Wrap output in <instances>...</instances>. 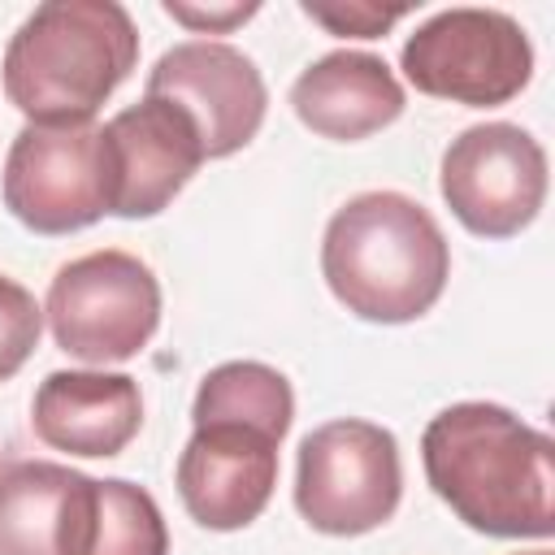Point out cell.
<instances>
[{
  "instance_id": "d6986e66",
  "label": "cell",
  "mask_w": 555,
  "mask_h": 555,
  "mask_svg": "<svg viewBox=\"0 0 555 555\" xmlns=\"http://www.w3.org/2000/svg\"><path fill=\"white\" fill-rule=\"evenodd\" d=\"M525 555H551V551H546V546H542V551H525Z\"/></svg>"
},
{
  "instance_id": "3957f363",
  "label": "cell",
  "mask_w": 555,
  "mask_h": 555,
  "mask_svg": "<svg viewBox=\"0 0 555 555\" xmlns=\"http://www.w3.org/2000/svg\"><path fill=\"white\" fill-rule=\"evenodd\" d=\"M139 30L117 0H48L4 48V95L30 126H87L134 74Z\"/></svg>"
},
{
  "instance_id": "52a82bcc",
  "label": "cell",
  "mask_w": 555,
  "mask_h": 555,
  "mask_svg": "<svg viewBox=\"0 0 555 555\" xmlns=\"http://www.w3.org/2000/svg\"><path fill=\"white\" fill-rule=\"evenodd\" d=\"M43 312L65 356L121 364L139 356L160 325V282L130 251H87L56 269Z\"/></svg>"
},
{
  "instance_id": "8fae6325",
  "label": "cell",
  "mask_w": 555,
  "mask_h": 555,
  "mask_svg": "<svg viewBox=\"0 0 555 555\" xmlns=\"http://www.w3.org/2000/svg\"><path fill=\"white\" fill-rule=\"evenodd\" d=\"M191 438L178 455V499L186 516L212 533L247 529L273 499L282 438L251 421H191Z\"/></svg>"
},
{
  "instance_id": "ba28073f",
  "label": "cell",
  "mask_w": 555,
  "mask_h": 555,
  "mask_svg": "<svg viewBox=\"0 0 555 555\" xmlns=\"http://www.w3.org/2000/svg\"><path fill=\"white\" fill-rule=\"evenodd\" d=\"M4 208L35 234H74L108 217L104 134L87 126H22L0 173Z\"/></svg>"
},
{
  "instance_id": "9c48e42d",
  "label": "cell",
  "mask_w": 555,
  "mask_h": 555,
  "mask_svg": "<svg viewBox=\"0 0 555 555\" xmlns=\"http://www.w3.org/2000/svg\"><path fill=\"white\" fill-rule=\"evenodd\" d=\"M438 191L468 234L512 238L546 199V152L512 121L468 126L442 152Z\"/></svg>"
},
{
  "instance_id": "6da1fadb",
  "label": "cell",
  "mask_w": 555,
  "mask_h": 555,
  "mask_svg": "<svg viewBox=\"0 0 555 555\" xmlns=\"http://www.w3.org/2000/svg\"><path fill=\"white\" fill-rule=\"evenodd\" d=\"M434 494L486 538L555 533V442L503 403L442 408L421 434Z\"/></svg>"
},
{
  "instance_id": "9a60e30c",
  "label": "cell",
  "mask_w": 555,
  "mask_h": 555,
  "mask_svg": "<svg viewBox=\"0 0 555 555\" xmlns=\"http://www.w3.org/2000/svg\"><path fill=\"white\" fill-rule=\"evenodd\" d=\"M212 416L251 421V425L273 429L278 438H286V429L295 421V390H291L286 373H278L273 364L225 360L204 373L195 403H191V421H212Z\"/></svg>"
},
{
  "instance_id": "4fadbf2b",
  "label": "cell",
  "mask_w": 555,
  "mask_h": 555,
  "mask_svg": "<svg viewBox=\"0 0 555 555\" xmlns=\"http://www.w3.org/2000/svg\"><path fill=\"white\" fill-rule=\"evenodd\" d=\"M143 425V395L130 373L56 369L39 382L30 403V429L52 451L108 460L130 447Z\"/></svg>"
},
{
  "instance_id": "8992f818",
  "label": "cell",
  "mask_w": 555,
  "mask_h": 555,
  "mask_svg": "<svg viewBox=\"0 0 555 555\" xmlns=\"http://www.w3.org/2000/svg\"><path fill=\"white\" fill-rule=\"evenodd\" d=\"M399 65L403 78L434 100L499 108L529 87L533 43L512 13L460 4L421 22L403 43Z\"/></svg>"
},
{
  "instance_id": "2e32d148",
  "label": "cell",
  "mask_w": 555,
  "mask_h": 555,
  "mask_svg": "<svg viewBox=\"0 0 555 555\" xmlns=\"http://www.w3.org/2000/svg\"><path fill=\"white\" fill-rule=\"evenodd\" d=\"M39 330H43V308L35 304V295L0 273V382H9L35 356Z\"/></svg>"
},
{
  "instance_id": "30bf717a",
  "label": "cell",
  "mask_w": 555,
  "mask_h": 555,
  "mask_svg": "<svg viewBox=\"0 0 555 555\" xmlns=\"http://www.w3.org/2000/svg\"><path fill=\"white\" fill-rule=\"evenodd\" d=\"M143 95H160L191 117L204 143V160L243 152L260 134L269 108V87L256 61L217 39H186L165 48L147 69Z\"/></svg>"
},
{
  "instance_id": "5b68a950",
  "label": "cell",
  "mask_w": 555,
  "mask_h": 555,
  "mask_svg": "<svg viewBox=\"0 0 555 555\" xmlns=\"http://www.w3.org/2000/svg\"><path fill=\"white\" fill-rule=\"evenodd\" d=\"M403 499L399 442L386 425L338 416L304 434L295 460V507L330 538L382 529Z\"/></svg>"
},
{
  "instance_id": "e0dca14e",
  "label": "cell",
  "mask_w": 555,
  "mask_h": 555,
  "mask_svg": "<svg viewBox=\"0 0 555 555\" xmlns=\"http://www.w3.org/2000/svg\"><path fill=\"white\" fill-rule=\"evenodd\" d=\"M299 9H304V17L321 22L330 35H351V39H377L408 13V4L382 9V4H364V0H351V4H312V0H304Z\"/></svg>"
},
{
  "instance_id": "7c38bea8",
  "label": "cell",
  "mask_w": 555,
  "mask_h": 555,
  "mask_svg": "<svg viewBox=\"0 0 555 555\" xmlns=\"http://www.w3.org/2000/svg\"><path fill=\"white\" fill-rule=\"evenodd\" d=\"M104 165H108V217L143 221L173 204V195L204 165V143L191 117L160 100L143 95L100 126Z\"/></svg>"
},
{
  "instance_id": "5bb4252c",
  "label": "cell",
  "mask_w": 555,
  "mask_h": 555,
  "mask_svg": "<svg viewBox=\"0 0 555 555\" xmlns=\"http://www.w3.org/2000/svg\"><path fill=\"white\" fill-rule=\"evenodd\" d=\"M291 108L312 134L334 143H356L377 134L403 113V87L382 56L338 48L317 56L295 78Z\"/></svg>"
},
{
  "instance_id": "7a4b0ae2",
  "label": "cell",
  "mask_w": 555,
  "mask_h": 555,
  "mask_svg": "<svg viewBox=\"0 0 555 555\" xmlns=\"http://www.w3.org/2000/svg\"><path fill=\"white\" fill-rule=\"evenodd\" d=\"M321 278L360 321L408 325L451 278V243L434 212L403 191H360L325 225Z\"/></svg>"
},
{
  "instance_id": "277c9868",
  "label": "cell",
  "mask_w": 555,
  "mask_h": 555,
  "mask_svg": "<svg viewBox=\"0 0 555 555\" xmlns=\"http://www.w3.org/2000/svg\"><path fill=\"white\" fill-rule=\"evenodd\" d=\"M0 555H169L156 499L48 460L0 468Z\"/></svg>"
},
{
  "instance_id": "ac0fdd59",
  "label": "cell",
  "mask_w": 555,
  "mask_h": 555,
  "mask_svg": "<svg viewBox=\"0 0 555 555\" xmlns=\"http://www.w3.org/2000/svg\"><path fill=\"white\" fill-rule=\"evenodd\" d=\"M256 9L260 4H225V9H195V4H182V0H165V13L173 17V22H182V26H191V30H208V35H225V30H234L238 22H247V17H256Z\"/></svg>"
}]
</instances>
